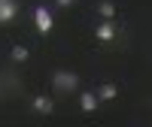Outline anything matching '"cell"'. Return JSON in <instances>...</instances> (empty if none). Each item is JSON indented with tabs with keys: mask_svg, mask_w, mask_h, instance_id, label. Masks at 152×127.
I'll list each match as a JSON object with an SVG mask.
<instances>
[{
	"mask_svg": "<svg viewBox=\"0 0 152 127\" xmlns=\"http://www.w3.org/2000/svg\"><path fill=\"white\" fill-rule=\"evenodd\" d=\"M34 24H37V30H40L43 36H46L49 30L55 27V18H52V12H49L43 3H37V6H34Z\"/></svg>",
	"mask_w": 152,
	"mask_h": 127,
	"instance_id": "obj_2",
	"label": "cell"
},
{
	"mask_svg": "<svg viewBox=\"0 0 152 127\" xmlns=\"http://www.w3.org/2000/svg\"><path fill=\"white\" fill-rule=\"evenodd\" d=\"M21 91V82H18V76L12 73V70H3L0 73V97H6V94H15Z\"/></svg>",
	"mask_w": 152,
	"mask_h": 127,
	"instance_id": "obj_3",
	"label": "cell"
},
{
	"mask_svg": "<svg viewBox=\"0 0 152 127\" xmlns=\"http://www.w3.org/2000/svg\"><path fill=\"white\" fill-rule=\"evenodd\" d=\"M76 88H79V76L76 73H70V70H55L52 73V91L55 94H73Z\"/></svg>",
	"mask_w": 152,
	"mask_h": 127,
	"instance_id": "obj_1",
	"label": "cell"
},
{
	"mask_svg": "<svg viewBox=\"0 0 152 127\" xmlns=\"http://www.w3.org/2000/svg\"><path fill=\"white\" fill-rule=\"evenodd\" d=\"M34 112L37 115H52L55 112V103H52V97H46V94H40V97H34Z\"/></svg>",
	"mask_w": 152,
	"mask_h": 127,
	"instance_id": "obj_6",
	"label": "cell"
},
{
	"mask_svg": "<svg viewBox=\"0 0 152 127\" xmlns=\"http://www.w3.org/2000/svg\"><path fill=\"white\" fill-rule=\"evenodd\" d=\"M97 103H100V100H97L94 91H82V94H79V106H82V112H94Z\"/></svg>",
	"mask_w": 152,
	"mask_h": 127,
	"instance_id": "obj_7",
	"label": "cell"
},
{
	"mask_svg": "<svg viewBox=\"0 0 152 127\" xmlns=\"http://www.w3.org/2000/svg\"><path fill=\"white\" fill-rule=\"evenodd\" d=\"M9 58H12V64H28V58H31V52L24 45H12V52H9Z\"/></svg>",
	"mask_w": 152,
	"mask_h": 127,
	"instance_id": "obj_10",
	"label": "cell"
},
{
	"mask_svg": "<svg viewBox=\"0 0 152 127\" xmlns=\"http://www.w3.org/2000/svg\"><path fill=\"white\" fill-rule=\"evenodd\" d=\"M97 15L100 18H116V3H113V0H100L97 3Z\"/></svg>",
	"mask_w": 152,
	"mask_h": 127,
	"instance_id": "obj_9",
	"label": "cell"
},
{
	"mask_svg": "<svg viewBox=\"0 0 152 127\" xmlns=\"http://www.w3.org/2000/svg\"><path fill=\"white\" fill-rule=\"evenodd\" d=\"M18 15V3L15 0H0V24H9Z\"/></svg>",
	"mask_w": 152,
	"mask_h": 127,
	"instance_id": "obj_5",
	"label": "cell"
},
{
	"mask_svg": "<svg viewBox=\"0 0 152 127\" xmlns=\"http://www.w3.org/2000/svg\"><path fill=\"white\" fill-rule=\"evenodd\" d=\"M73 3H76V0H55V6H58V9H70Z\"/></svg>",
	"mask_w": 152,
	"mask_h": 127,
	"instance_id": "obj_11",
	"label": "cell"
},
{
	"mask_svg": "<svg viewBox=\"0 0 152 127\" xmlns=\"http://www.w3.org/2000/svg\"><path fill=\"white\" fill-rule=\"evenodd\" d=\"M94 36H97L100 43H113V40H116V21H113V18H104V21L94 27Z\"/></svg>",
	"mask_w": 152,
	"mask_h": 127,
	"instance_id": "obj_4",
	"label": "cell"
},
{
	"mask_svg": "<svg viewBox=\"0 0 152 127\" xmlns=\"http://www.w3.org/2000/svg\"><path fill=\"white\" fill-rule=\"evenodd\" d=\"M94 94H97V100H116V97H119V85H113V82H104V85H100Z\"/></svg>",
	"mask_w": 152,
	"mask_h": 127,
	"instance_id": "obj_8",
	"label": "cell"
}]
</instances>
